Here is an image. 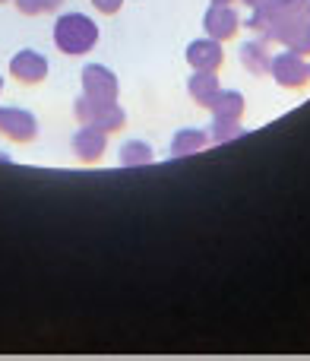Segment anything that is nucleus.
<instances>
[{
	"label": "nucleus",
	"instance_id": "nucleus-1",
	"mask_svg": "<svg viewBox=\"0 0 310 361\" xmlns=\"http://www.w3.org/2000/svg\"><path fill=\"white\" fill-rule=\"evenodd\" d=\"M54 44L61 54L82 57L99 44V25L86 13H63L54 23Z\"/></svg>",
	"mask_w": 310,
	"mask_h": 361
},
{
	"label": "nucleus",
	"instance_id": "nucleus-2",
	"mask_svg": "<svg viewBox=\"0 0 310 361\" xmlns=\"http://www.w3.org/2000/svg\"><path fill=\"white\" fill-rule=\"evenodd\" d=\"M73 114L82 127L89 124V127H99V130H105V133H118V130H124V124H127V114L118 102H95V99H89V95L76 99Z\"/></svg>",
	"mask_w": 310,
	"mask_h": 361
},
{
	"label": "nucleus",
	"instance_id": "nucleus-3",
	"mask_svg": "<svg viewBox=\"0 0 310 361\" xmlns=\"http://www.w3.org/2000/svg\"><path fill=\"white\" fill-rule=\"evenodd\" d=\"M273 80L279 82L282 89H301L307 86L310 80V63L304 61V54H298V51H285V54L273 57Z\"/></svg>",
	"mask_w": 310,
	"mask_h": 361
},
{
	"label": "nucleus",
	"instance_id": "nucleus-4",
	"mask_svg": "<svg viewBox=\"0 0 310 361\" xmlns=\"http://www.w3.org/2000/svg\"><path fill=\"white\" fill-rule=\"evenodd\" d=\"M0 137L10 143H32L38 137V118L23 108H0Z\"/></svg>",
	"mask_w": 310,
	"mask_h": 361
},
{
	"label": "nucleus",
	"instance_id": "nucleus-5",
	"mask_svg": "<svg viewBox=\"0 0 310 361\" xmlns=\"http://www.w3.org/2000/svg\"><path fill=\"white\" fill-rule=\"evenodd\" d=\"M118 76L105 67V63H86L82 70V95L95 102H118Z\"/></svg>",
	"mask_w": 310,
	"mask_h": 361
},
{
	"label": "nucleus",
	"instance_id": "nucleus-6",
	"mask_svg": "<svg viewBox=\"0 0 310 361\" xmlns=\"http://www.w3.org/2000/svg\"><path fill=\"white\" fill-rule=\"evenodd\" d=\"M10 76L16 82H23V86H38V82H44V76H48V57L38 54V51H19V54H13L10 61Z\"/></svg>",
	"mask_w": 310,
	"mask_h": 361
},
{
	"label": "nucleus",
	"instance_id": "nucleus-7",
	"mask_svg": "<svg viewBox=\"0 0 310 361\" xmlns=\"http://www.w3.org/2000/svg\"><path fill=\"white\" fill-rule=\"evenodd\" d=\"M203 25H206V35L216 38V42H231L237 38V29H241V19L231 6H222V4H212L203 16Z\"/></svg>",
	"mask_w": 310,
	"mask_h": 361
},
{
	"label": "nucleus",
	"instance_id": "nucleus-8",
	"mask_svg": "<svg viewBox=\"0 0 310 361\" xmlns=\"http://www.w3.org/2000/svg\"><path fill=\"white\" fill-rule=\"evenodd\" d=\"M105 149H108V133L105 130H99V127H89V124L76 130V137H73V156L80 159V162H86V165L101 162Z\"/></svg>",
	"mask_w": 310,
	"mask_h": 361
},
{
	"label": "nucleus",
	"instance_id": "nucleus-9",
	"mask_svg": "<svg viewBox=\"0 0 310 361\" xmlns=\"http://www.w3.org/2000/svg\"><path fill=\"white\" fill-rule=\"evenodd\" d=\"M225 61V51H222V42H216V38H197V42H190V48H187V63H190L193 70H218Z\"/></svg>",
	"mask_w": 310,
	"mask_h": 361
},
{
	"label": "nucleus",
	"instance_id": "nucleus-10",
	"mask_svg": "<svg viewBox=\"0 0 310 361\" xmlns=\"http://www.w3.org/2000/svg\"><path fill=\"white\" fill-rule=\"evenodd\" d=\"M187 89H190L193 102H197V105H203V108H212L216 95L222 92V89H218L216 70H197V73L190 76V82H187Z\"/></svg>",
	"mask_w": 310,
	"mask_h": 361
},
{
	"label": "nucleus",
	"instance_id": "nucleus-11",
	"mask_svg": "<svg viewBox=\"0 0 310 361\" xmlns=\"http://www.w3.org/2000/svg\"><path fill=\"white\" fill-rule=\"evenodd\" d=\"M241 63L254 76L269 73V70H273V57H269V51H266V38H263V44L260 42H247V44H244V48H241Z\"/></svg>",
	"mask_w": 310,
	"mask_h": 361
},
{
	"label": "nucleus",
	"instance_id": "nucleus-12",
	"mask_svg": "<svg viewBox=\"0 0 310 361\" xmlns=\"http://www.w3.org/2000/svg\"><path fill=\"white\" fill-rule=\"evenodd\" d=\"M209 111L216 114V118L241 121V114H244V95L237 92V89H222V92L216 95V102H212Z\"/></svg>",
	"mask_w": 310,
	"mask_h": 361
},
{
	"label": "nucleus",
	"instance_id": "nucleus-13",
	"mask_svg": "<svg viewBox=\"0 0 310 361\" xmlns=\"http://www.w3.org/2000/svg\"><path fill=\"white\" fill-rule=\"evenodd\" d=\"M209 143V133L206 130H180L178 137L171 140V156L180 159V156H193V152L206 149Z\"/></svg>",
	"mask_w": 310,
	"mask_h": 361
},
{
	"label": "nucleus",
	"instance_id": "nucleus-14",
	"mask_svg": "<svg viewBox=\"0 0 310 361\" xmlns=\"http://www.w3.org/2000/svg\"><path fill=\"white\" fill-rule=\"evenodd\" d=\"M149 162H152V149L143 143V140H130V143H124V149H120V165L133 169V165H149Z\"/></svg>",
	"mask_w": 310,
	"mask_h": 361
},
{
	"label": "nucleus",
	"instance_id": "nucleus-15",
	"mask_svg": "<svg viewBox=\"0 0 310 361\" xmlns=\"http://www.w3.org/2000/svg\"><path fill=\"white\" fill-rule=\"evenodd\" d=\"M206 133H209V140H212V143H225V140H235V137H241V133H244V127H241V121L216 118V124H212Z\"/></svg>",
	"mask_w": 310,
	"mask_h": 361
},
{
	"label": "nucleus",
	"instance_id": "nucleus-16",
	"mask_svg": "<svg viewBox=\"0 0 310 361\" xmlns=\"http://www.w3.org/2000/svg\"><path fill=\"white\" fill-rule=\"evenodd\" d=\"M13 4H16V10L23 16H44V13L61 10L63 0H13Z\"/></svg>",
	"mask_w": 310,
	"mask_h": 361
},
{
	"label": "nucleus",
	"instance_id": "nucleus-17",
	"mask_svg": "<svg viewBox=\"0 0 310 361\" xmlns=\"http://www.w3.org/2000/svg\"><path fill=\"white\" fill-rule=\"evenodd\" d=\"M288 51H298V54H310V16H304L294 25L292 38H288Z\"/></svg>",
	"mask_w": 310,
	"mask_h": 361
},
{
	"label": "nucleus",
	"instance_id": "nucleus-18",
	"mask_svg": "<svg viewBox=\"0 0 310 361\" xmlns=\"http://www.w3.org/2000/svg\"><path fill=\"white\" fill-rule=\"evenodd\" d=\"M266 16H288V13H304V0H266L263 4Z\"/></svg>",
	"mask_w": 310,
	"mask_h": 361
},
{
	"label": "nucleus",
	"instance_id": "nucleus-19",
	"mask_svg": "<svg viewBox=\"0 0 310 361\" xmlns=\"http://www.w3.org/2000/svg\"><path fill=\"white\" fill-rule=\"evenodd\" d=\"M92 6L99 13H105V16H111V13H118L124 6V0H92Z\"/></svg>",
	"mask_w": 310,
	"mask_h": 361
},
{
	"label": "nucleus",
	"instance_id": "nucleus-20",
	"mask_svg": "<svg viewBox=\"0 0 310 361\" xmlns=\"http://www.w3.org/2000/svg\"><path fill=\"white\" fill-rule=\"evenodd\" d=\"M241 4H247L250 10H256V6H263V4H266V0H241Z\"/></svg>",
	"mask_w": 310,
	"mask_h": 361
},
{
	"label": "nucleus",
	"instance_id": "nucleus-21",
	"mask_svg": "<svg viewBox=\"0 0 310 361\" xmlns=\"http://www.w3.org/2000/svg\"><path fill=\"white\" fill-rule=\"evenodd\" d=\"M212 4H222V6H231V4H235V0H212Z\"/></svg>",
	"mask_w": 310,
	"mask_h": 361
},
{
	"label": "nucleus",
	"instance_id": "nucleus-22",
	"mask_svg": "<svg viewBox=\"0 0 310 361\" xmlns=\"http://www.w3.org/2000/svg\"><path fill=\"white\" fill-rule=\"evenodd\" d=\"M304 13H307V16H310V0H304Z\"/></svg>",
	"mask_w": 310,
	"mask_h": 361
},
{
	"label": "nucleus",
	"instance_id": "nucleus-23",
	"mask_svg": "<svg viewBox=\"0 0 310 361\" xmlns=\"http://www.w3.org/2000/svg\"><path fill=\"white\" fill-rule=\"evenodd\" d=\"M0 92H4V76H0Z\"/></svg>",
	"mask_w": 310,
	"mask_h": 361
},
{
	"label": "nucleus",
	"instance_id": "nucleus-24",
	"mask_svg": "<svg viewBox=\"0 0 310 361\" xmlns=\"http://www.w3.org/2000/svg\"><path fill=\"white\" fill-rule=\"evenodd\" d=\"M0 4H6V0H0Z\"/></svg>",
	"mask_w": 310,
	"mask_h": 361
}]
</instances>
